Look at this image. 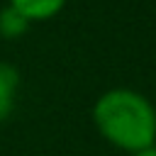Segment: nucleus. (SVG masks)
<instances>
[{"label":"nucleus","instance_id":"obj_1","mask_svg":"<svg viewBox=\"0 0 156 156\" xmlns=\"http://www.w3.org/2000/svg\"><path fill=\"white\" fill-rule=\"evenodd\" d=\"M93 127L98 134L129 156L156 144V107L132 88H110L93 105Z\"/></svg>","mask_w":156,"mask_h":156},{"label":"nucleus","instance_id":"obj_2","mask_svg":"<svg viewBox=\"0 0 156 156\" xmlns=\"http://www.w3.org/2000/svg\"><path fill=\"white\" fill-rule=\"evenodd\" d=\"M17 93H20V71L12 63L0 61V122H5L12 115Z\"/></svg>","mask_w":156,"mask_h":156},{"label":"nucleus","instance_id":"obj_3","mask_svg":"<svg viewBox=\"0 0 156 156\" xmlns=\"http://www.w3.org/2000/svg\"><path fill=\"white\" fill-rule=\"evenodd\" d=\"M10 7H15L17 12H22L29 22H44L51 20L54 15H58L66 5V0H10Z\"/></svg>","mask_w":156,"mask_h":156},{"label":"nucleus","instance_id":"obj_4","mask_svg":"<svg viewBox=\"0 0 156 156\" xmlns=\"http://www.w3.org/2000/svg\"><path fill=\"white\" fill-rule=\"evenodd\" d=\"M29 20L22 15V12H17L15 7H10V5H5L2 10H0V37H5V39H17V37H22L27 29H29Z\"/></svg>","mask_w":156,"mask_h":156},{"label":"nucleus","instance_id":"obj_5","mask_svg":"<svg viewBox=\"0 0 156 156\" xmlns=\"http://www.w3.org/2000/svg\"><path fill=\"white\" fill-rule=\"evenodd\" d=\"M132 156H156V144L149 146V149H141V151H136V154H132Z\"/></svg>","mask_w":156,"mask_h":156},{"label":"nucleus","instance_id":"obj_6","mask_svg":"<svg viewBox=\"0 0 156 156\" xmlns=\"http://www.w3.org/2000/svg\"><path fill=\"white\" fill-rule=\"evenodd\" d=\"M154 107H156V105H154Z\"/></svg>","mask_w":156,"mask_h":156}]
</instances>
